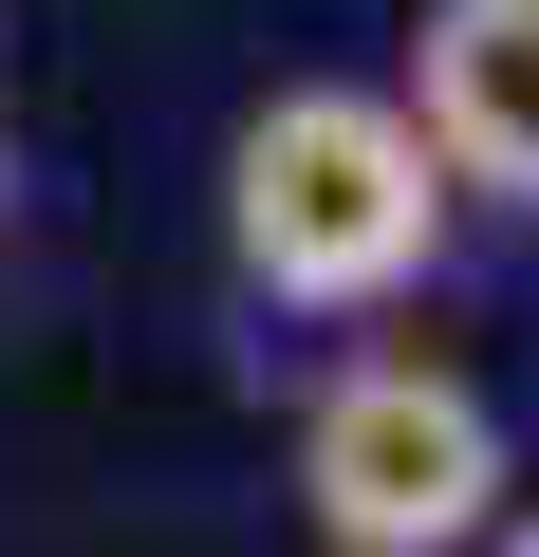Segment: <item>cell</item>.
I'll list each match as a JSON object with an SVG mask.
<instances>
[{
  "mask_svg": "<svg viewBox=\"0 0 539 557\" xmlns=\"http://www.w3.org/2000/svg\"><path fill=\"white\" fill-rule=\"evenodd\" d=\"M298 520L335 557H465L502 520V409L446 354H354L298 409Z\"/></svg>",
  "mask_w": 539,
  "mask_h": 557,
  "instance_id": "obj_2",
  "label": "cell"
},
{
  "mask_svg": "<svg viewBox=\"0 0 539 557\" xmlns=\"http://www.w3.org/2000/svg\"><path fill=\"white\" fill-rule=\"evenodd\" d=\"M223 242H242V298L372 317V298H409V278L446 260V168H428V131L391 94L298 75V94H260L242 149H223Z\"/></svg>",
  "mask_w": 539,
  "mask_h": 557,
  "instance_id": "obj_1",
  "label": "cell"
},
{
  "mask_svg": "<svg viewBox=\"0 0 539 557\" xmlns=\"http://www.w3.org/2000/svg\"><path fill=\"white\" fill-rule=\"evenodd\" d=\"M391 112L428 131L446 186L539 205V0H428V38H409V94H391Z\"/></svg>",
  "mask_w": 539,
  "mask_h": 557,
  "instance_id": "obj_3",
  "label": "cell"
},
{
  "mask_svg": "<svg viewBox=\"0 0 539 557\" xmlns=\"http://www.w3.org/2000/svg\"><path fill=\"white\" fill-rule=\"evenodd\" d=\"M502 557H539V520H502Z\"/></svg>",
  "mask_w": 539,
  "mask_h": 557,
  "instance_id": "obj_4",
  "label": "cell"
}]
</instances>
